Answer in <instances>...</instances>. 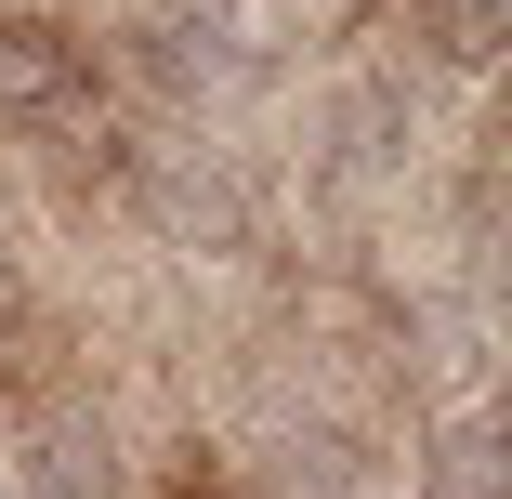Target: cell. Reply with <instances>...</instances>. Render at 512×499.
Returning <instances> with one entry per match:
<instances>
[{
  "instance_id": "8992f818",
  "label": "cell",
  "mask_w": 512,
  "mask_h": 499,
  "mask_svg": "<svg viewBox=\"0 0 512 499\" xmlns=\"http://www.w3.org/2000/svg\"><path fill=\"white\" fill-rule=\"evenodd\" d=\"M421 27L447 40V66H486L499 27H512V0H421Z\"/></svg>"
},
{
  "instance_id": "5b68a950",
  "label": "cell",
  "mask_w": 512,
  "mask_h": 499,
  "mask_svg": "<svg viewBox=\"0 0 512 499\" xmlns=\"http://www.w3.org/2000/svg\"><path fill=\"white\" fill-rule=\"evenodd\" d=\"M434 499H499V447H486V421H473V408L434 434Z\"/></svg>"
},
{
  "instance_id": "ba28073f",
  "label": "cell",
  "mask_w": 512,
  "mask_h": 499,
  "mask_svg": "<svg viewBox=\"0 0 512 499\" xmlns=\"http://www.w3.org/2000/svg\"><path fill=\"white\" fill-rule=\"evenodd\" d=\"M0 499H14V486H0Z\"/></svg>"
},
{
  "instance_id": "6da1fadb",
  "label": "cell",
  "mask_w": 512,
  "mask_h": 499,
  "mask_svg": "<svg viewBox=\"0 0 512 499\" xmlns=\"http://www.w3.org/2000/svg\"><path fill=\"white\" fill-rule=\"evenodd\" d=\"M92 92V40L53 14H0V132H40Z\"/></svg>"
},
{
  "instance_id": "7a4b0ae2",
  "label": "cell",
  "mask_w": 512,
  "mask_h": 499,
  "mask_svg": "<svg viewBox=\"0 0 512 499\" xmlns=\"http://www.w3.org/2000/svg\"><path fill=\"white\" fill-rule=\"evenodd\" d=\"M145 211H158L171 250H237V237H250V197H237V171H224L211 145H158V158H145Z\"/></svg>"
},
{
  "instance_id": "52a82bcc",
  "label": "cell",
  "mask_w": 512,
  "mask_h": 499,
  "mask_svg": "<svg viewBox=\"0 0 512 499\" xmlns=\"http://www.w3.org/2000/svg\"><path fill=\"white\" fill-rule=\"evenodd\" d=\"M14 316H27V289H14V263H0V329H14Z\"/></svg>"
},
{
  "instance_id": "3957f363",
  "label": "cell",
  "mask_w": 512,
  "mask_h": 499,
  "mask_svg": "<svg viewBox=\"0 0 512 499\" xmlns=\"http://www.w3.org/2000/svg\"><path fill=\"white\" fill-rule=\"evenodd\" d=\"M14 499H106L119 486V434L79 408V394H53V408L27 421V447H14V473H0Z\"/></svg>"
},
{
  "instance_id": "277c9868",
  "label": "cell",
  "mask_w": 512,
  "mask_h": 499,
  "mask_svg": "<svg viewBox=\"0 0 512 499\" xmlns=\"http://www.w3.org/2000/svg\"><path fill=\"white\" fill-rule=\"evenodd\" d=\"M342 486H355V447L329 421H302V434L263 447V499H342Z\"/></svg>"
}]
</instances>
